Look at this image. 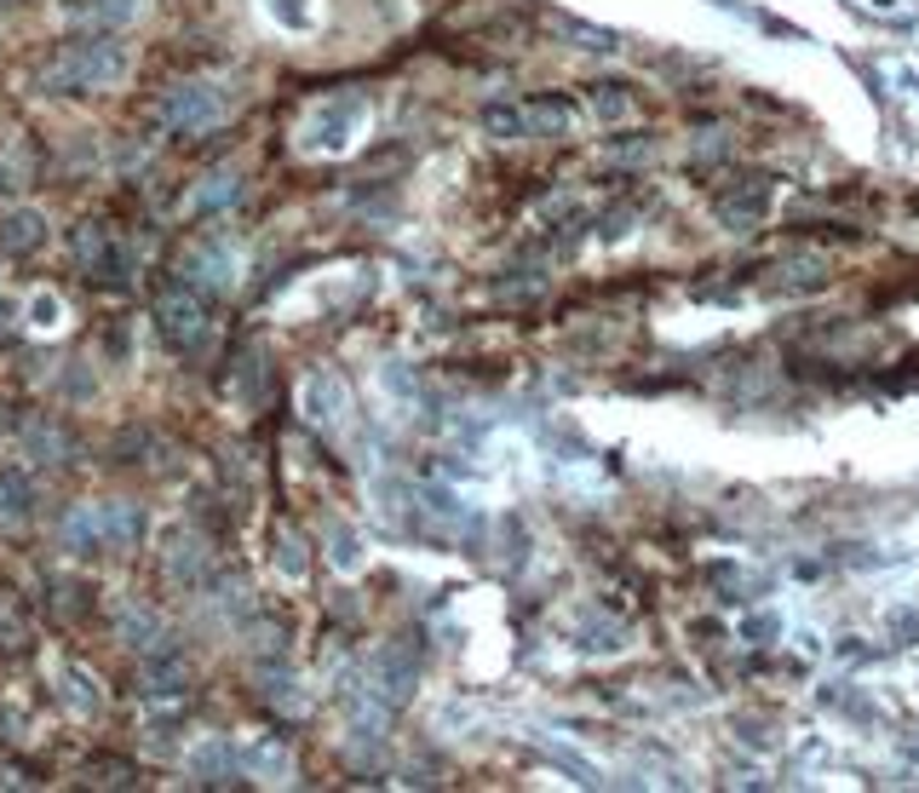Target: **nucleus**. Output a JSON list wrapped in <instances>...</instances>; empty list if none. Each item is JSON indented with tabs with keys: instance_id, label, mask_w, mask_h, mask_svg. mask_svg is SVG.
I'll use <instances>...</instances> for the list:
<instances>
[{
	"instance_id": "nucleus-29",
	"label": "nucleus",
	"mask_w": 919,
	"mask_h": 793,
	"mask_svg": "<svg viewBox=\"0 0 919 793\" xmlns=\"http://www.w3.org/2000/svg\"><path fill=\"white\" fill-rule=\"evenodd\" d=\"M593 104H598L604 121H627V115H632V98H627L616 81H598V87H593Z\"/></svg>"
},
{
	"instance_id": "nucleus-32",
	"label": "nucleus",
	"mask_w": 919,
	"mask_h": 793,
	"mask_svg": "<svg viewBox=\"0 0 919 793\" xmlns=\"http://www.w3.org/2000/svg\"><path fill=\"white\" fill-rule=\"evenodd\" d=\"M828 283V265L822 260H794V265H787V276H782V288H822Z\"/></svg>"
},
{
	"instance_id": "nucleus-10",
	"label": "nucleus",
	"mask_w": 919,
	"mask_h": 793,
	"mask_svg": "<svg viewBox=\"0 0 919 793\" xmlns=\"http://www.w3.org/2000/svg\"><path fill=\"white\" fill-rule=\"evenodd\" d=\"M115 632H121V645H126V650H139V656L162 650V638H167L162 616H156V609H144V604H126L121 616H115Z\"/></svg>"
},
{
	"instance_id": "nucleus-8",
	"label": "nucleus",
	"mask_w": 919,
	"mask_h": 793,
	"mask_svg": "<svg viewBox=\"0 0 919 793\" xmlns=\"http://www.w3.org/2000/svg\"><path fill=\"white\" fill-rule=\"evenodd\" d=\"M299 403H305V420H311V426H340V420H345V386H340V374H328V368L305 374Z\"/></svg>"
},
{
	"instance_id": "nucleus-30",
	"label": "nucleus",
	"mask_w": 919,
	"mask_h": 793,
	"mask_svg": "<svg viewBox=\"0 0 919 793\" xmlns=\"http://www.w3.org/2000/svg\"><path fill=\"white\" fill-rule=\"evenodd\" d=\"M23 322L41 328V334H53V328L64 322V299H58V294H35V299H30V317H23Z\"/></svg>"
},
{
	"instance_id": "nucleus-13",
	"label": "nucleus",
	"mask_w": 919,
	"mask_h": 793,
	"mask_svg": "<svg viewBox=\"0 0 919 793\" xmlns=\"http://www.w3.org/2000/svg\"><path fill=\"white\" fill-rule=\"evenodd\" d=\"M53 679H58V702L69 707V713H98V679L87 673V668H75V661H58L53 668Z\"/></svg>"
},
{
	"instance_id": "nucleus-35",
	"label": "nucleus",
	"mask_w": 919,
	"mask_h": 793,
	"mask_svg": "<svg viewBox=\"0 0 919 793\" xmlns=\"http://www.w3.org/2000/svg\"><path fill=\"white\" fill-rule=\"evenodd\" d=\"M742 638H748V645H771V638H776V616H753L742 627Z\"/></svg>"
},
{
	"instance_id": "nucleus-2",
	"label": "nucleus",
	"mask_w": 919,
	"mask_h": 793,
	"mask_svg": "<svg viewBox=\"0 0 919 793\" xmlns=\"http://www.w3.org/2000/svg\"><path fill=\"white\" fill-rule=\"evenodd\" d=\"M368 121V104L356 92H340V98H328V104L305 121V139H299V150L305 156H340V150H351V139H356V126Z\"/></svg>"
},
{
	"instance_id": "nucleus-18",
	"label": "nucleus",
	"mask_w": 919,
	"mask_h": 793,
	"mask_svg": "<svg viewBox=\"0 0 919 793\" xmlns=\"http://www.w3.org/2000/svg\"><path fill=\"white\" fill-rule=\"evenodd\" d=\"M167 575H173V581H185V586L208 581V547H201L196 535H173V552H167Z\"/></svg>"
},
{
	"instance_id": "nucleus-25",
	"label": "nucleus",
	"mask_w": 919,
	"mask_h": 793,
	"mask_svg": "<svg viewBox=\"0 0 919 793\" xmlns=\"http://www.w3.org/2000/svg\"><path fill=\"white\" fill-rule=\"evenodd\" d=\"M87 782L92 788H139V764H126V759H87Z\"/></svg>"
},
{
	"instance_id": "nucleus-27",
	"label": "nucleus",
	"mask_w": 919,
	"mask_h": 793,
	"mask_svg": "<svg viewBox=\"0 0 919 793\" xmlns=\"http://www.w3.org/2000/svg\"><path fill=\"white\" fill-rule=\"evenodd\" d=\"M276 570H283L288 581L305 575V541H299V529H276Z\"/></svg>"
},
{
	"instance_id": "nucleus-15",
	"label": "nucleus",
	"mask_w": 919,
	"mask_h": 793,
	"mask_svg": "<svg viewBox=\"0 0 919 793\" xmlns=\"http://www.w3.org/2000/svg\"><path fill=\"white\" fill-rule=\"evenodd\" d=\"M242 196V173H230V167H219V173H208L196 185V196H190V213L196 219H208V213H219V208H230V201Z\"/></svg>"
},
{
	"instance_id": "nucleus-3",
	"label": "nucleus",
	"mask_w": 919,
	"mask_h": 793,
	"mask_svg": "<svg viewBox=\"0 0 919 793\" xmlns=\"http://www.w3.org/2000/svg\"><path fill=\"white\" fill-rule=\"evenodd\" d=\"M162 115H167L173 133H208V126H219V115H224V92L208 87V81H178L162 98Z\"/></svg>"
},
{
	"instance_id": "nucleus-23",
	"label": "nucleus",
	"mask_w": 919,
	"mask_h": 793,
	"mask_svg": "<svg viewBox=\"0 0 919 793\" xmlns=\"http://www.w3.org/2000/svg\"><path fill=\"white\" fill-rule=\"evenodd\" d=\"M259 7H265V18L276 23V30H311V23H317V0H259Z\"/></svg>"
},
{
	"instance_id": "nucleus-28",
	"label": "nucleus",
	"mask_w": 919,
	"mask_h": 793,
	"mask_svg": "<svg viewBox=\"0 0 919 793\" xmlns=\"http://www.w3.org/2000/svg\"><path fill=\"white\" fill-rule=\"evenodd\" d=\"M87 18L98 23V30H121V23H133V18H139V0H92Z\"/></svg>"
},
{
	"instance_id": "nucleus-17",
	"label": "nucleus",
	"mask_w": 919,
	"mask_h": 793,
	"mask_svg": "<svg viewBox=\"0 0 919 793\" xmlns=\"http://www.w3.org/2000/svg\"><path fill=\"white\" fill-rule=\"evenodd\" d=\"M139 535H144V511L139 500H104V547H139Z\"/></svg>"
},
{
	"instance_id": "nucleus-9",
	"label": "nucleus",
	"mask_w": 919,
	"mask_h": 793,
	"mask_svg": "<svg viewBox=\"0 0 919 793\" xmlns=\"http://www.w3.org/2000/svg\"><path fill=\"white\" fill-rule=\"evenodd\" d=\"M764 213H771V185L753 178V185H735L730 196H719V224L724 230H753Z\"/></svg>"
},
{
	"instance_id": "nucleus-6",
	"label": "nucleus",
	"mask_w": 919,
	"mask_h": 793,
	"mask_svg": "<svg viewBox=\"0 0 919 793\" xmlns=\"http://www.w3.org/2000/svg\"><path fill=\"white\" fill-rule=\"evenodd\" d=\"M414 679H420V661L408 645H386L374 656V696H386V707H402L414 696Z\"/></svg>"
},
{
	"instance_id": "nucleus-22",
	"label": "nucleus",
	"mask_w": 919,
	"mask_h": 793,
	"mask_svg": "<svg viewBox=\"0 0 919 793\" xmlns=\"http://www.w3.org/2000/svg\"><path fill=\"white\" fill-rule=\"evenodd\" d=\"M523 110H529V126H534V133H546V139H564L569 126H575V110L564 104V98H552V92L546 98H529Z\"/></svg>"
},
{
	"instance_id": "nucleus-11",
	"label": "nucleus",
	"mask_w": 919,
	"mask_h": 793,
	"mask_svg": "<svg viewBox=\"0 0 919 793\" xmlns=\"http://www.w3.org/2000/svg\"><path fill=\"white\" fill-rule=\"evenodd\" d=\"M69 449L75 443H69V431L58 420H30V426H23V454H30L35 466H64Z\"/></svg>"
},
{
	"instance_id": "nucleus-16",
	"label": "nucleus",
	"mask_w": 919,
	"mask_h": 793,
	"mask_svg": "<svg viewBox=\"0 0 919 793\" xmlns=\"http://www.w3.org/2000/svg\"><path fill=\"white\" fill-rule=\"evenodd\" d=\"M46 242V219L35 208H12L7 219H0V247H12V253H35Z\"/></svg>"
},
{
	"instance_id": "nucleus-4",
	"label": "nucleus",
	"mask_w": 919,
	"mask_h": 793,
	"mask_svg": "<svg viewBox=\"0 0 919 793\" xmlns=\"http://www.w3.org/2000/svg\"><path fill=\"white\" fill-rule=\"evenodd\" d=\"M156 328L173 351H201L208 345V311H201L196 294H167L156 305Z\"/></svg>"
},
{
	"instance_id": "nucleus-20",
	"label": "nucleus",
	"mask_w": 919,
	"mask_h": 793,
	"mask_svg": "<svg viewBox=\"0 0 919 793\" xmlns=\"http://www.w3.org/2000/svg\"><path fill=\"white\" fill-rule=\"evenodd\" d=\"M64 547L69 552H92V547H104V506H75L69 518H64Z\"/></svg>"
},
{
	"instance_id": "nucleus-34",
	"label": "nucleus",
	"mask_w": 919,
	"mask_h": 793,
	"mask_svg": "<svg viewBox=\"0 0 919 793\" xmlns=\"http://www.w3.org/2000/svg\"><path fill=\"white\" fill-rule=\"evenodd\" d=\"M655 139H609V162H650Z\"/></svg>"
},
{
	"instance_id": "nucleus-14",
	"label": "nucleus",
	"mask_w": 919,
	"mask_h": 793,
	"mask_svg": "<svg viewBox=\"0 0 919 793\" xmlns=\"http://www.w3.org/2000/svg\"><path fill=\"white\" fill-rule=\"evenodd\" d=\"M35 518V483L30 472H0V524L18 529Z\"/></svg>"
},
{
	"instance_id": "nucleus-37",
	"label": "nucleus",
	"mask_w": 919,
	"mask_h": 793,
	"mask_svg": "<svg viewBox=\"0 0 919 793\" xmlns=\"http://www.w3.org/2000/svg\"><path fill=\"white\" fill-rule=\"evenodd\" d=\"M7 185H12V173H7V167H0V190H7Z\"/></svg>"
},
{
	"instance_id": "nucleus-12",
	"label": "nucleus",
	"mask_w": 919,
	"mask_h": 793,
	"mask_svg": "<svg viewBox=\"0 0 919 793\" xmlns=\"http://www.w3.org/2000/svg\"><path fill=\"white\" fill-rule=\"evenodd\" d=\"M185 684H190V668L167 645L144 656V696H185Z\"/></svg>"
},
{
	"instance_id": "nucleus-19",
	"label": "nucleus",
	"mask_w": 919,
	"mask_h": 793,
	"mask_svg": "<svg viewBox=\"0 0 919 793\" xmlns=\"http://www.w3.org/2000/svg\"><path fill=\"white\" fill-rule=\"evenodd\" d=\"M236 764H242V753L230 748V741H201V748L190 753V777L196 782H224Z\"/></svg>"
},
{
	"instance_id": "nucleus-21",
	"label": "nucleus",
	"mask_w": 919,
	"mask_h": 793,
	"mask_svg": "<svg viewBox=\"0 0 919 793\" xmlns=\"http://www.w3.org/2000/svg\"><path fill=\"white\" fill-rule=\"evenodd\" d=\"M242 771L247 777H288V748L276 736H253L242 748Z\"/></svg>"
},
{
	"instance_id": "nucleus-7",
	"label": "nucleus",
	"mask_w": 919,
	"mask_h": 793,
	"mask_svg": "<svg viewBox=\"0 0 919 793\" xmlns=\"http://www.w3.org/2000/svg\"><path fill=\"white\" fill-rule=\"evenodd\" d=\"M75 253H81L87 276H98V283H126V247L110 236L104 224H81V236H75Z\"/></svg>"
},
{
	"instance_id": "nucleus-26",
	"label": "nucleus",
	"mask_w": 919,
	"mask_h": 793,
	"mask_svg": "<svg viewBox=\"0 0 919 793\" xmlns=\"http://www.w3.org/2000/svg\"><path fill=\"white\" fill-rule=\"evenodd\" d=\"M0 645H7L12 656L30 650V621H23V609H18L7 593H0Z\"/></svg>"
},
{
	"instance_id": "nucleus-1",
	"label": "nucleus",
	"mask_w": 919,
	"mask_h": 793,
	"mask_svg": "<svg viewBox=\"0 0 919 793\" xmlns=\"http://www.w3.org/2000/svg\"><path fill=\"white\" fill-rule=\"evenodd\" d=\"M126 75V53L115 41H75L58 53V64L46 69V81L58 92H81V87H115Z\"/></svg>"
},
{
	"instance_id": "nucleus-5",
	"label": "nucleus",
	"mask_w": 919,
	"mask_h": 793,
	"mask_svg": "<svg viewBox=\"0 0 919 793\" xmlns=\"http://www.w3.org/2000/svg\"><path fill=\"white\" fill-rule=\"evenodd\" d=\"M178 271H185V283L201 288V294H230V288H236V253H230L224 242H201V247H190Z\"/></svg>"
},
{
	"instance_id": "nucleus-24",
	"label": "nucleus",
	"mask_w": 919,
	"mask_h": 793,
	"mask_svg": "<svg viewBox=\"0 0 919 793\" xmlns=\"http://www.w3.org/2000/svg\"><path fill=\"white\" fill-rule=\"evenodd\" d=\"M483 133H495V139H523V133H534V126H529V110H523V104H489V110H483Z\"/></svg>"
},
{
	"instance_id": "nucleus-31",
	"label": "nucleus",
	"mask_w": 919,
	"mask_h": 793,
	"mask_svg": "<svg viewBox=\"0 0 919 793\" xmlns=\"http://www.w3.org/2000/svg\"><path fill=\"white\" fill-rule=\"evenodd\" d=\"M328 541H334V564L340 570H363V547H356V529L351 524H334V529H328Z\"/></svg>"
},
{
	"instance_id": "nucleus-36",
	"label": "nucleus",
	"mask_w": 919,
	"mask_h": 793,
	"mask_svg": "<svg viewBox=\"0 0 919 793\" xmlns=\"http://www.w3.org/2000/svg\"><path fill=\"white\" fill-rule=\"evenodd\" d=\"M12 328H18V305H12V299H0V340H7Z\"/></svg>"
},
{
	"instance_id": "nucleus-33",
	"label": "nucleus",
	"mask_w": 919,
	"mask_h": 793,
	"mask_svg": "<svg viewBox=\"0 0 919 793\" xmlns=\"http://www.w3.org/2000/svg\"><path fill=\"white\" fill-rule=\"evenodd\" d=\"M564 30L586 46V53H616V46H621V41H616V30H593V23H575V18L564 23Z\"/></svg>"
}]
</instances>
